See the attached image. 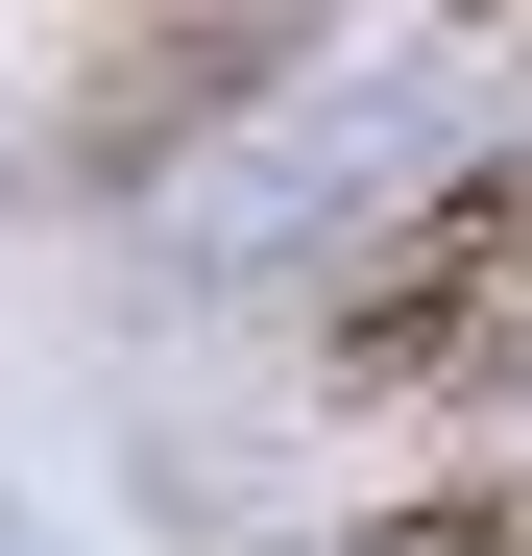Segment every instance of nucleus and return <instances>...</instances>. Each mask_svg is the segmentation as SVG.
Returning <instances> with one entry per match:
<instances>
[{"instance_id":"obj_1","label":"nucleus","mask_w":532,"mask_h":556,"mask_svg":"<svg viewBox=\"0 0 532 556\" xmlns=\"http://www.w3.org/2000/svg\"><path fill=\"white\" fill-rule=\"evenodd\" d=\"M339 388H508L532 363V169H484V194H435L411 242L339 266Z\"/></svg>"}]
</instances>
